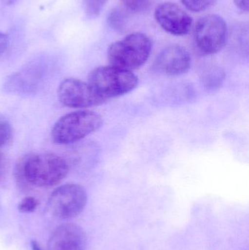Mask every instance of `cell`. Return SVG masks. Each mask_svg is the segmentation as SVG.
<instances>
[{"instance_id":"6da1fadb","label":"cell","mask_w":249,"mask_h":250,"mask_svg":"<svg viewBox=\"0 0 249 250\" xmlns=\"http://www.w3.org/2000/svg\"><path fill=\"white\" fill-rule=\"evenodd\" d=\"M23 177L35 187L51 188L59 184L69 173L67 162L51 153L31 156L23 163Z\"/></svg>"},{"instance_id":"7a4b0ae2","label":"cell","mask_w":249,"mask_h":250,"mask_svg":"<svg viewBox=\"0 0 249 250\" xmlns=\"http://www.w3.org/2000/svg\"><path fill=\"white\" fill-rule=\"evenodd\" d=\"M152 48V41L147 35L131 34L110 45L108 61L111 65L133 72L147 61Z\"/></svg>"},{"instance_id":"3957f363","label":"cell","mask_w":249,"mask_h":250,"mask_svg":"<svg viewBox=\"0 0 249 250\" xmlns=\"http://www.w3.org/2000/svg\"><path fill=\"white\" fill-rule=\"evenodd\" d=\"M88 83L98 95L108 98L122 96L137 87L138 79L132 71L114 66L96 67L89 73Z\"/></svg>"},{"instance_id":"277c9868","label":"cell","mask_w":249,"mask_h":250,"mask_svg":"<svg viewBox=\"0 0 249 250\" xmlns=\"http://www.w3.org/2000/svg\"><path fill=\"white\" fill-rule=\"evenodd\" d=\"M102 117L92 111H79L61 117L51 131L53 141L57 144H73L99 129Z\"/></svg>"},{"instance_id":"5b68a950","label":"cell","mask_w":249,"mask_h":250,"mask_svg":"<svg viewBox=\"0 0 249 250\" xmlns=\"http://www.w3.org/2000/svg\"><path fill=\"white\" fill-rule=\"evenodd\" d=\"M193 35L197 51L201 55H212L225 47L228 38V26L221 16L207 15L197 21Z\"/></svg>"},{"instance_id":"8992f818","label":"cell","mask_w":249,"mask_h":250,"mask_svg":"<svg viewBox=\"0 0 249 250\" xmlns=\"http://www.w3.org/2000/svg\"><path fill=\"white\" fill-rule=\"evenodd\" d=\"M87 192L83 186L67 184L51 193L48 208L51 214L60 219H71L78 215L87 203Z\"/></svg>"},{"instance_id":"52a82bcc","label":"cell","mask_w":249,"mask_h":250,"mask_svg":"<svg viewBox=\"0 0 249 250\" xmlns=\"http://www.w3.org/2000/svg\"><path fill=\"white\" fill-rule=\"evenodd\" d=\"M57 93L61 104L73 108H89L106 101L98 95L89 83L75 79L63 81Z\"/></svg>"},{"instance_id":"ba28073f","label":"cell","mask_w":249,"mask_h":250,"mask_svg":"<svg viewBox=\"0 0 249 250\" xmlns=\"http://www.w3.org/2000/svg\"><path fill=\"white\" fill-rule=\"evenodd\" d=\"M154 17L164 30L175 36L187 35L192 25L191 16L175 3L159 4L155 9Z\"/></svg>"},{"instance_id":"9c48e42d","label":"cell","mask_w":249,"mask_h":250,"mask_svg":"<svg viewBox=\"0 0 249 250\" xmlns=\"http://www.w3.org/2000/svg\"><path fill=\"white\" fill-rule=\"evenodd\" d=\"M191 64L189 51L181 45H172L161 51L155 60L153 67L160 74L178 76L187 73Z\"/></svg>"},{"instance_id":"30bf717a","label":"cell","mask_w":249,"mask_h":250,"mask_svg":"<svg viewBox=\"0 0 249 250\" xmlns=\"http://www.w3.org/2000/svg\"><path fill=\"white\" fill-rule=\"evenodd\" d=\"M87 237L84 230L74 223L58 226L51 234L48 250H86Z\"/></svg>"},{"instance_id":"8fae6325","label":"cell","mask_w":249,"mask_h":250,"mask_svg":"<svg viewBox=\"0 0 249 250\" xmlns=\"http://www.w3.org/2000/svg\"><path fill=\"white\" fill-rule=\"evenodd\" d=\"M41 77V72L38 68L30 67L12 76L6 86L12 92H29L38 86Z\"/></svg>"},{"instance_id":"7c38bea8","label":"cell","mask_w":249,"mask_h":250,"mask_svg":"<svg viewBox=\"0 0 249 250\" xmlns=\"http://www.w3.org/2000/svg\"><path fill=\"white\" fill-rule=\"evenodd\" d=\"M225 77V73L222 69L211 67L203 72L202 83L207 89H215L221 86Z\"/></svg>"},{"instance_id":"4fadbf2b","label":"cell","mask_w":249,"mask_h":250,"mask_svg":"<svg viewBox=\"0 0 249 250\" xmlns=\"http://www.w3.org/2000/svg\"><path fill=\"white\" fill-rule=\"evenodd\" d=\"M127 16L120 9H114L108 16V23L114 30L122 32L127 24Z\"/></svg>"},{"instance_id":"5bb4252c","label":"cell","mask_w":249,"mask_h":250,"mask_svg":"<svg viewBox=\"0 0 249 250\" xmlns=\"http://www.w3.org/2000/svg\"><path fill=\"white\" fill-rule=\"evenodd\" d=\"M106 1L107 0H83V8L86 16L89 19L97 17L102 12Z\"/></svg>"},{"instance_id":"9a60e30c","label":"cell","mask_w":249,"mask_h":250,"mask_svg":"<svg viewBox=\"0 0 249 250\" xmlns=\"http://www.w3.org/2000/svg\"><path fill=\"white\" fill-rule=\"evenodd\" d=\"M217 0H181L183 4L190 11L200 13L210 8Z\"/></svg>"},{"instance_id":"2e32d148","label":"cell","mask_w":249,"mask_h":250,"mask_svg":"<svg viewBox=\"0 0 249 250\" xmlns=\"http://www.w3.org/2000/svg\"><path fill=\"white\" fill-rule=\"evenodd\" d=\"M38 206H39V202L38 200L34 197L29 196L23 198L19 203L18 208L20 212L30 213L35 211Z\"/></svg>"},{"instance_id":"e0dca14e","label":"cell","mask_w":249,"mask_h":250,"mask_svg":"<svg viewBox=\"0 0 249 250\" xmlns=\"http://www.w3.org/2000/svg\"><path fill=\"white\" fill-rule=\"evenodd\" d=\"M11 125L7 121L0 120V147L7 144L12 138Z\"/></svg>"},{"instance_id":"ac0fdd59","label":"cell","mask_w":249,"mask_h":250,"mask_svg":"<svg viewBox=\"0 0 249 250\" xmlns=\"http://www.w3.org/2000/svg\"><path fill=\"white\" fill-rule=\"evenodd\" d=\"M123 4L132 11H144L149 5V0H121Z\"/></svg>"},{"instance_id":"d6986e66","label":"cell","mask_w":249,"mask_h":250,"mask_svg":"<svg viewBox=\"0 0 249 250\" xmlns=\"http://www.w3.org/2000/svg\"><path fill=\"white\" fill-rule=\"evenodd\" d=\"M9 42L10 40H9L8 35L0 32V56L4 54V51L7 50Z\"/></svg>"},{"instance_id":"ffe728a7","label":"cell","mask_w":249,"mask_h":250,"mask_svg":"<svg viewBox=\"0 0 249 250\" xmlns=\"http://www.w3.org/2000/svg\"><path fill=\"white\" fill-rule=\"evenodd\" d=\"M236 7L243 12H248L249 0H234Z\"/></svg>"},{"instance_id":"44dd1931","label":"cell","mask_w":249,"mask_h":250,"mask_svg":"<svg viewBox=\"0 0 249 250\" xmlns=\"http://www.w3.org/2000/svg\"><path fill=\"white\" fill-rule=\"evenodd\" d=\"M32 250H42L40 247L38 245V242H35V241H33L32 242Z\"/></svg>"},{"instance_id":"7402d4cb","label":"cell","mask_w":249,"mask_h":250,"mask_svg":"<svg viewBox=\"0 0 249 250\" xmlns=\"http://www.w3.org/2000/svg\"><path fill=\"white\" fill-rule=\"evenodd\" d=\"M1 1L6 5H11V4H14L17 0H1Z\"/></svg>"},{"instance_id":"603a6c76","label":"cell","mask_w":249,"mask_h":250,"mask_svg":"<svg viewBox=\"0 0 249 250\" xmlns=\"http://www.w3.org/2000/svg\"><path fill=\"white\" fill-rule=\"evenodd\" d=\"M3 165H4V158H3L2 155L0 154V173H1V169H2Z\"/></svg>"}]
</instances>
